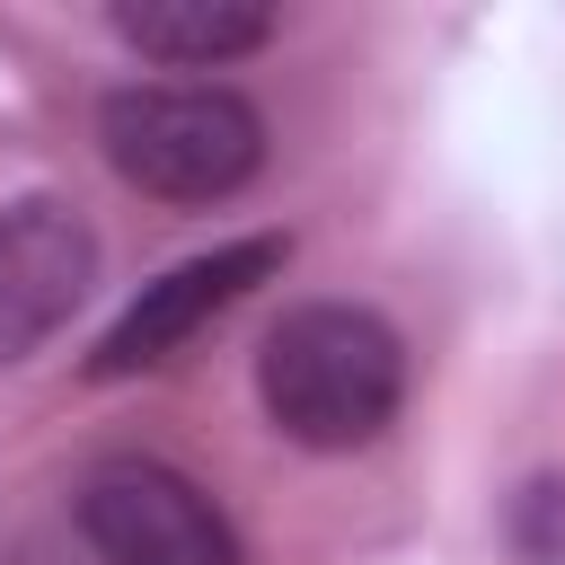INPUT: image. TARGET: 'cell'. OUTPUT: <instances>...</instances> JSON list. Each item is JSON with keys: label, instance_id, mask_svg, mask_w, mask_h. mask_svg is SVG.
Instances as JSON below:
<instances>
[{"label": "cell", "instance_id": "5b68a950", "mask_svg": "<svg viewBox=\"0 0 565 565\" xmlns=\"http://www.w3.org/2000/svg\"><path fill=\"white\" fill-rule=\"evenodd\" d=\"M282 265V238H230V247H212V256H185V265H168L159 282H141V300L97 335V353H88V371L97 380H132V371H150V362H168L203 318H221L247 282H265Z\"/></svg>", "mask_w": 565, "mask_h": 565}, {"label": "cell", "instance_id": "8992f818", "mask_svg": "<svg viewBox=\"0 0 565 565\" xmlns=\"http://www.w3.org/2000/svg\"><path fill=\"white\" fill-rule=\"evenodd\" d=\"M106 26L141 53V62H238L274 35V9H247V0H115Z\"/></svg>", "mask_w": 565, "mask_h": 565}, {"label": "cell", "instance_id": "3957f363", "mask_svg": "<svg viewBox=\"0 0 565 565\" xmlns=\"http://www.w3.org/2000/svg\"><path fill=\"white\" fill-rule=\"evenodd\" d=\"M79 530L106 565H238L221 503L168 459H106L79 486Z\"/></svg>", "mask_w": 565, "mask_h": 565}, {"label": "cell", "instance_id": "6da1fadb", "mask_svg": "<svg viewBox=\"0 0 565 565\" xmlns=\"http://www.w3.org/2000/svg\"><path fill=\"white\" fill-rule=\"evenodd\" d=\"M256 388H265V415L300 450H362L406 397V344L380 309L309 300L265 335Z\"/></svg>", "mask_w": 565, "mask_h": 565}, {"label": "cell", "instance_id": "7a4b0ae2", "mask_svg": "<svg viewBox=\"0 0 565 565\" xmlns=\"http://www.w3.org/2000/svg\"><path fill=\"white\" fill-rule=\"evenodd\" d=\"M97 141L124 185L168 203H221L265 168V124L238 88L212 79H141L97 106Z\"/></svg>", "mask_w": 565, "mask_h": 565}, {"label": "cell", "instance_id": "52a82bcc", "mask_svg": "<svg viewBox=\"0 0 565 565\" xmlns=\"http://www.w3.org/2000/svg\"><path fill=\"white\" fill-rule=\"evenodd\" d=\"M512 556L521 565H565V477H539L512 503Z\"/></svg>", "mask_w": 565, "mask_h": 565}, {"label": "cell", "instance_id": "277c9868", "mask_svg": "<svg viewBox=\"0 0 565 565\" xmlns=\"http://www.w3.org/2000/svg\"><path fill=\"white\" fill-rule=\"evenodd\" d=\"M97 282V230L62 203H18L0 212V371L26 362L71 327V309Z\"/></svg>", "mask_w": 565, "mask_h": 565}]
</instances>
